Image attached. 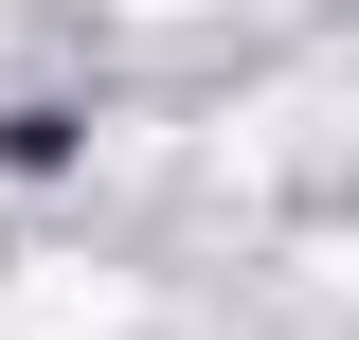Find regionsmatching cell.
I'll return each mask as SVG.
<instances>
[{
  "label": "cell",
  "mask_w": 359,
  "mask_h": 340,
  "mask_svg": "<svg viewBox=\"0 0 359 340\" xmlns=\"http://www.w3.org/2000/svg\"><path fill=\"white\" fill-rule=\"evenodd\" d=\"M108 323H126L108 269H18V287H0V340H108Z\"/></svg>",
  "instance_id": "6da1fadb"
}]
</instances>
